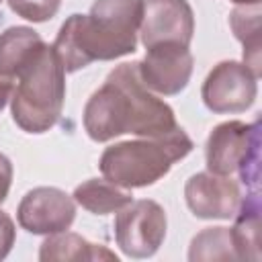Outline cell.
I'll return each mask as SVG.
<instances>
[{
	"label": "cell",
	"instance_id": "obj_1",
	"mask_svg": "<svg viewBox=\"0 0 262 262\" xmlns=\"http://www.w3.org/2000/svg\"><path fill=\"white\" fill-rule=\"evenodd\" d=\"M82 123L88 137L98 143L125 133L164 137L180 127L172 106L141 82L137 61L111 70L104 84L88 98Z\"/></svg>",
	"mask_w": 262,
	"mask_h": 262
},
{
	"label": "cell",
	"instance_id": "obj_2",
	"mask_svg": "<svg viewBox=\"0 0 262 262\" xmlns=\"http://www.w3.org/2000/svg\"><path fill=\"white\" fill-rule=\"evenodd\" d=\"M143 0H94L88 14H72L53 41L66 74L92 61H111L137 47Z\"/></svg>",
	"mask_w": 262,
	"mask_h": 262
},
{
	"label": "cell",
	"instance_id": "obj_3",
	"mask_svg": "<svg viewBox=\"0 0 262 262\" xmlns=\"http://www.w3.org/2000/svg\"><path fill=\"white\" fill-rule=\"evenodd\" d=\"M192 139L182 127L164 137H141L108 145L98 168L102 176L123 188H143L164 178L174 162L192 151Z\"/></svg>",
	"mask_w": 262,
	"mask_h": 262
},
{
	"label": "cell",
	"instance_id": "obj_4",
	"mask_svg": "<svg viewBox=\"0 0 262 262\" xmlns=\"http://www.w3.org/2000/svg\"><path fill=\"white\" fill-rule=\"evenodd\" d=\"M66 100V70L51 45L16 76L10 98L12 121L27 133L49 131L61 117Z\"/></svg>",
	"mask_w": 262,
	"mask_h": 262
},
{
	"label": "cell",
	"instance_id": "obj_5",
	"mask_svg": "<svg viewBox=\"0 0 262 262\" xmlns=\"http://www.w3.org/2000/svg\"><path fill=\"white\" fill-rule=\"evenodd\" d=\"M207 170L221 176L239 174L242 184L258 190L260 182V119L254 123L225 121L213 127L205 145Z\"/></svg>",
	"mask_w": 262,
	"mask_h": 262
},
{
	"label": "cell",
	"instance_id": "obj_6",
	"mask_svg": "<svg viewBox=\"0 0 262 262\" xmlns=\"http://www.w3.org/2000/svg\"><path fill=\"white\" fill-rule=\"evenodd\" d=\"M115 242L129 258H149L164 244L168 219L162 205L151 199L131 201L117 211Z\"/></svg>",
	"mask_w": 262,
	"mask_h": 262
},
{
	"label": "cell",
	"instance_id": "obj_7",
	"mask_svg": "<svg viewBox=\"0 0 262 262\" xmlns=\"http://www.w3.org/2000/svg\"><path fill=\"white\" fill-rule=\"evenodd\" d=\"M256 94L258 78L246 63L233 59L213 66L201 88L205 106L215 115L244 113L254 104Z\"/></svg>",
	"mask_w": 262,
	"mask_h": 262
},
{
	"label": "cell",
	"instance_id": "obj_8",
	"mask_svg": "<svg viewBox=\"0 0 262 262\" xmlns=\"http://www.w3.org/2000/svg\"><path fill=\"white\" fill-rule=\"evenodd\" d=\"M147 53L137 61V72L141 82L156 94L174 96L182 92L192 76V53L180 43H156L145 47Z\"/></svg>",
	"mask_w": 262,
	"mask_h": 262
},
{
	"label": "cell",
	"instance_id": "obj_9",
	"mask_svg": "<svg viewBox=\"0 0 262 262\" xmlns=\"http://www.w3.org/2000/svg\"><path fill=\"white\" fill-rule=\"evenodd\" d=\"M16 219L18 225L33 235L66 231L76 219V201L61 188L37 186L20 199Z\"/></svg>",
	"mask_w": 262,
	"mask_h": 262
},
{
	"label": "cell",
	"instance_id": "obj_10",
	"mask_svg": "<svg viewBox=\"0 0 262 262\" xmlns=\"http://www.w3.org/2000/svg\"><path fill=\"white\" fill-rule=\"evenodd\" d=\"M184 201L199 219H233L242 190L237 180L213 172H196L184 184Z\"/></svg>",
	"mask_w": 262,
	"mask_h": 262
},
{
	"label": "cell",
	"instance_id": "obj_11",
	"mask_svg": "<svg viewBox=\"0 0 262 262\" xmlns=\"http://www.w3.org/2000/svg\"><path fill=\"white\" fill-rule=\"evenodd\" d=\"M141 43L190 45L194 35V12L186 0H143V16L139 25Z\"/></svg>",
	"mask_w": 262,
	"mask_h": 262
},
{
	"label": "cell",
	"instance_id": "obj_12",
	"mask_svg": "<svg viewBox=\"0 0 262 262\" xmlns=\"http://www.w3.org/2000/svg\"><path fill=\"white\" fill-rule=\"evenodd\" d=\"M45 45L41 35L31 27H8L0 33V72L16 78Z\"/></svg>",
	"mask_w": 262,
	"mask_h": 262
},
{
	"label": "cell",
	"instance_id": "obj_13",
	"mask_svg": "<svg viewBox=\"0 0 262 262\" xmlns=\"http://www.w3.org/2000/svg\"><path fill=\"white\" fill-rule=\"evenodd\" d=\"M39 260L41 262H51V260H61V262H80V260H115V252L106 250L102 244H92L86 237L72 233V231H57L45 237V242L39 248Z\"/></svg>",
	"mask_w": 262,
	"mask_h": 262
},
{
	"label": "cell",
	"instance_id": "obj_14",
	"mask_svg": "<svg viewBox=\"0 0 262 262\" xmlns=\"http://www.w3.org/2000/svg\"><path fill=\"white\" fill-rule=\"evenodd\" d=\"M231 229V239L237 260H260V194L250 190L246 199L242 196L239 209L235 213V223Z\"/></svg>",
	"mask_w": 262,
	"mask_h": 262
},
{
	"label": "cell",
	"instance_id": "obj_15",
	"mask_svg": "<svg viewBox=\"0 0 262 262\" xmlns=\"http://www.w3.org/2000/svg\"><path fill=\"white\" fill-rule=\"evenodd\" d=\"M72 199L94 215H108L129 205L133 194L129 188H123L106 178H88L74 188Z\"/></svg>",
	"mask_w": 262,
	"mask_h": 262
},
{
	"label": "cell",
	"instance_id": "obj_16",
	"mask_svg": "<svg viewBox=\"0 0 262 262\" xmlns=\"http://www.w3.org/2000/svg\"><path fill=\"white\" fill-rule=\"evenodd\" d=\"M229 27L235 39L244 45V63L260 78V2L256 4H235L229 14Z\"/></svg>",
	"mask_w": 262,
	"mask_h": 262
},
{
	"label": "cell",
	"instance_id": "obj_17",
	"mask_svg": "<svg viewBox=\"0 0 262 262\" xmlns=\"http://www.w3.org/2000/svg\"><path fill=\"white\" fill-rule=\"evenodd\" d=\"M188 260H237L229 227H205L190 239Z\"/></svg>",
	"mask_w": 262,
	"mask_h": 262
},
{
	"label": "cell",
	"instance_id": "obj_18",
	"mask_svg": "<svg viewBox=\"0 0 262 262\" xmlns=\"http://www.w3.org/2000/svg\"><path fill=\"white\" fill-rule=\"evenodd\" d=\"M10 10L31 23H45L53 18L61 6V0H6Z\"/></svg>",
	"mask_w": 262,
	"mask_h": 262
},
{
	"label": "cell",
	"instance_id": "obj_19",
	"mask_svg": "<svg viewBox=\"0 0 262 262\" xmlns=\"http://www.w3.org/2000/svg\"><path fill=\"white\" fill-rule=\"evenodd\" d=\"M14 239H16V227H14V221L8 217V213L0 211V260H4L12 246H14Z\"/></svg>",
	"mask_w": 262,
	"mask_h": 262
},
{
	"label": "cell",
	"instance_id": "obj_20",
	"mask_svg": "<svg viewBox=\"0 0 262 262\" xmlns=\"http://www.w3.org/2000/svg\"><path fill=\"white\" fill-rule=\"evenodd\" d=\"M10 184H12V162L4 154H0V205L8 196Z\"/></svg>",
	"mask_w": 262,
	"mask_h": 262
},
{
	"label": "cell",
	"instance_id": "obj_21",
	"mask_svg": "<svg viewBox=\"0 0 262 262\" xmlns=\"http://www.w3.org/2000/svg\"><path fill=\"white\" fill-rule=\"evenodd\" d=\"M14 78L0 72V113L4 111V106L8 104V100L12 98V92H14Z\"/></svg>",
	"mask_w": 262,
	"mask_h": 262
},
{
	"label": "cell",
	"instance_id": "obj_22",
	"mask_svg": "<svg viewBox=\"0 0 262 262\" xmlns=\"http://www.w3.org/2000/svg\"><path fill=\"white\" fill-rule=\"evenodd\" d=\"M233 4H256V2H260V0H231Z\"/></svg>",
	"mask_w": 262,
	"mask_h": 262
}]
</instances>
